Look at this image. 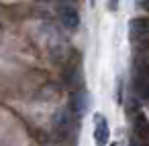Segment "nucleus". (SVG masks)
<instances>
[{"instance_id": "f257e3e1", "label": "nucleus", "mask_w": 149, "mask_h": 146, "mask_svg": "<svg viewBox=\"0 0 149 146\" xmlns=\"http://www.w3.org/2000/svg\"><path fill=\"white\" fill-rule=\"evenodd\" d=\"M108 140H110L108 122L102 114H96L94 116V142H96V146H106Z\"/></svg>"}, {"instance_id": "f03ea898", "label": "nucleus", "mask_w": 149, "mask_h": 146, "mask_svg": "<svg viewBox=\"0 0 149 146\" xmlns=\"http://www.w3.org/2000/svg\"><path fill=\"white\" fill-rule=\"evenodd\" d=\"M88 108V95L86 91H74L72 97H70V114L74 118H82L84 112Z\"/></svg>"}, {"instance_id": "7ed1b4c3", "label": "nucleus", "mask_w": 149, "mask_h": 146, "mask_svg": "<svg viewBox=\"0 0 149 146\" xmlns=\"http://www.w3.org/2000/svg\"><path fill=\"white\" fill-rule=\"evenodd\" d=\"M129 35L131 39H149V19L139 16L129 23Z\"/></svg>"}, {"instance_id": "20e7f679", "label": "nucleus", "mask_w": 149, "mask_h": 146, "mask_svg": "<svg viewBox=\"0 0 149 146\" xmlns=\"http://www.w3.org/2000/svg\"><path fill=\"white\" fill-rule=\"evenodd\" d=\"M59 21H61V25L65 29H72V31L80 27V14H78V10L74 6H63L59 10Z\"/></svg>"}, {"instance_id": "39448f33", "label": "nucleus", "mask_w": 149, "mask_h": 146, "mask_svg": "<svg viewBox=\"0 0 149 146\" xmlns=\"http://www.w3.org/2000/svg\"><path fill=\"white\" fill-rule=\"evenodd\" d=\"M133 128L139 140H149V120L145 118L143 112H137L133 116Z\"/></svg>"}, {"instance_id": "423d86ee", "label": "nucleus", "mask_w": 149, "mask_h": 146, "mask_svg": "<svg viewBox=\"0 0 149 146\" xmlns=\"http://www.w3.org/2000/svg\"><path fill=\"white\" fill-rule=\"evenodd\" d=\"M133 91L137 97L149 101V77H141V75H133Z\"/></svg>"}, {"instance_id": "0eeeda50", "label": "nucleus", "mask_w": 149, "mask_h": 146, "mask_svg": "<svg viewBox=\"0 0 149 146\" xmlns=\"http://www.w3.org/2000/svg\"><path fill=\"white\" fill-rule=\"evenodd\" d=\"M65 83H68V87H78L82 83V73H80L78 65H70L65 69Z\"/></svg>"}, {"instance_id": "6e6552de", "label": "nucleus", "mask_w": 149, "mask_h": 146, "mask_svg": "<svg viewBox=\"0 0 149 146\" xmlns=\"http://www.w3.org/2000/svg\"><path fill=\"white\" fill-rule=\"evenodd\" d=\"M137 146H149V140H141V142H139Z\"/></svg>"}, {"instance_id": "1a4fd4ad", "label": "nucleus", "mask_w": 149, "mask_h": 146, "mask_svg": "<svg viewBox=\"0 0 149 146\" xmlns=\"http://www.w3.org/2000/svg\"><path fill=\"white\" fill-rule=\"evenodd\" d=\"M110 8H112V10L116 8V0H110Z\"/></svg>"}, {"instance_id": "9d476101", "label": "nucleus", "mask_w": 149, "mask_h": 146, "mask_svg": "<svg viewBox=\"0 0 149 146\" xmlns=\"http://www.w3.org/2000/svg\"><path fill=\"white\" fill-rule=\"evenodd\" d=\"M129 146H137V144H135V142H131V144H129Z\"/></svg>"}, {"instance_id": "9b49d317", "label": "nucleus", "mask_w": 149, "mask_h": 146, "mask_svg": "<svg viewBox=\"0 0 149 146\" xmlns=\"http://www.w3.org/2000/svg\"><path fill=\"white\" fill-rule=\"evenodd\" d=\"M141 2H145V4H147V2H149V0H141Z\"/></svg>"}, {"instance_id": "f8f14e48", "label": "nucleus", "mask_w": 149, "mask_h": 146, "mask_svg": "<svg viewBox=\"0 0 149 146\" xmlns=\"http://www.w3.org/2000/svg\"><path fill=\"white\" fill-rule=\"evenodd\" d=\"M90 2H92V4H94V0H90Z\"/></svg>"}]
</instances>
